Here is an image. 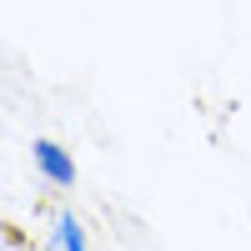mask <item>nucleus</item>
Returning a JSON list of instances; mask_svg holds the SVG:
<instances>
[{
  "label": "nucleus",
  "instance_id": "obj_1",
  "mask_svg": "<svg viewBox=\"0 0 251 251\" xmlns=\"http://www.w3.org/2000/svg\"><path fill=\"white\" fill-rule=\"evenodd\" d=\"M30 161H35V176L46 181V186H55V191H71V186H75V156L60 141L35 136L30 141Z\"/></svg>",
  "mask_w": 251,
  "mask_h": 251
},
{
  "label": "nucleus",
  "instance_id": "obj_2",
  "mask_svg": "<svg viewBox=\"0 0 251 251\" xmlns=\"http://www.w3.org/2000/svg\"><path fill=\"white\" fill-rule=\"evenodd\" d=\"M55 221L66 226V251H91V241H86V221H80L71 206H60V211H55Z\"/></svg>",
  "mask_w": 251,
  "mask_h": 251
}]
</instances>
